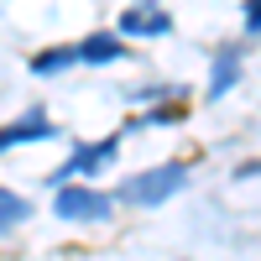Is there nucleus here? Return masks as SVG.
I'll list each match as a JSON object with an SVG mask.
<instances>
[{
	"instance_id": "1",
	"label": "nucleus",
	"mask_w": 261,
	"mask_h": 261,
	"mask_svg": "<svg viewBox=\"0 0 261 261\" xmlns=\"http://www.w3.org/2000/svg\"><path fill=\"white\" fill-rule=\"evenodd\" d=\"M178 188H188V167H151V172H136V178H125L120 183V199L125 204H141V209H151V204H162V199H172Z\"/></svg>"
},
{
	"instance_id": "2",
	"label": "nucleus",
	"mask_w": 261,
	"mask_h": 261,
	"mask_svg": "<svg viewBox=\"0 0 261 261\" xmlns=\"http://www.w3.org/2000/svg\"><path fill=\"white\" fill-rule=\"evenodd\" d=\"M53 209L63 220H110V199L94 193V188H58Z\"/></svg>"
},
{
	"instance_id": "3",
	"label": "nucleus",
	"mask_w": 261,
	"mask_h": 261,
	"mask_svg": "<svg viewBox=\"0 0 261 261\" xmlns=\"http://www.w3.org/2000/svg\"><path fill=\"white\" fill-rule=\"evenodd\" d=\"M172 27L167 21V11H157V6H130L125 16H120V32H130V37H162Z\"/></svg>"
},
{
	"instance_id": "4",
	"label": "nucleus",
	"mask_w": 261,
	"mask_h": 261,
	"mask_svg": "<svg viewBox=\"0 0 261 261\" xmlns=\"http://www.w3.org/2000/svg\"><path fill=\"white\" fill-rule=\"evenodd\" d=\"M42 136H53V120H42V115H27V120H16L0 130V151H11L21 141H42Z\"/></svg>"
},
{
	"instance_id": "5",
	"label": "nucleus",
	"mask_w": 261,
	"mask_h": 261,
	"mask_svg": "<svg viewBox=\"0 0 261 261\" xmlns=\"http://www.w3.org/2000/svg\"><path fill=\"white\" fill-rule=\"evenodd\" d=\"M27 220H32V204L0 188V230H11V225H27Z\"/></svg>"
},
{
	"instance_id": "6",
	"label": "nucleus",
	"mask_w": 261,
	"mask_h": 261,
	"mask_svg": "<svg viewBox=\"0 0 261 261\" xmlns=\"http://www.w3.org/2000/svg\"><path fill=\"white\" fill-rule=\"evenodd\" d=\"M110 157H115V141H99V146H84V151H79V157H73L68 167H79V172H99Z\"/></svg>"
},
{
	"instance_id": "7",
	"label": "nucleus",
	"mask_w": 261,
	"mask_h": 261,
	"mask_svg": "<svg viewBox=\"0 0 261 261\" xmlns=\"http://www.w3.org/2000/svg\"><path fill=\"white\" fill-rule=\"evenodd\" d=\"M79 58H89V63H110V58H120V37H89L79 47Z\"/></svg>"
},
{
	"instance_id": "8",
	"label": "nucleus",
	"mask_w": 261,
	"mask_h": 261,
	"mask_svg": "<svg viewBox=\"0 0 261 261\" xmlns=\"http://www.w3.org/2000/svg\"><path fill=\"white\" fill-rule=\"evenodd\" d=\"M73 58H79V47H53V53H37L32 68H37V73H63Z\"/></svg>"
},
{
	"instance_id": "9",
	"label": "nucleus",
	"mask_w": 261,
	"mask_h": 261,
	"mask_svg": "<svg viewBox=\"0 0 261 261\" xmlns=\"http://www.w3.org/2000/svg\"><path fill=\"white\" fill-rule=\"evenodd\" d=\"M230 84H235V58H225V63H220V68H214V84H209V94H214V99H220V94L230 89Z\"/></svg>"
},
{
	"instance_id": "10",
	"label": "nucleus",
	"mask_w": 261,
	"mask_h": 261,
	"mask_svg": "<svg viewBox=\"0 0 261 261\" xmlns=\"http://www.w3.org/2000/svg\"><path fill=\"white\" fill-rule=\"evenodd\" d=\"M246 16H251L256 27H261V0H251V6H246Z\"/></svg>"
},
{
	"instance_id": "11",
	"label": "nucleus",
	"mask_w": 261,
	"mask_h": 261,
	"mask_svg": "<svg viewBox=\"0 0 261 261\" xmlns=\"http://www.w3.org/2000/svg\"><path fill=\"white\" fill-rule=\"evenodd\" d=\"M256 172H261V162H246V167H241V178H256Z\"/></svg>"
}]
</instances>
